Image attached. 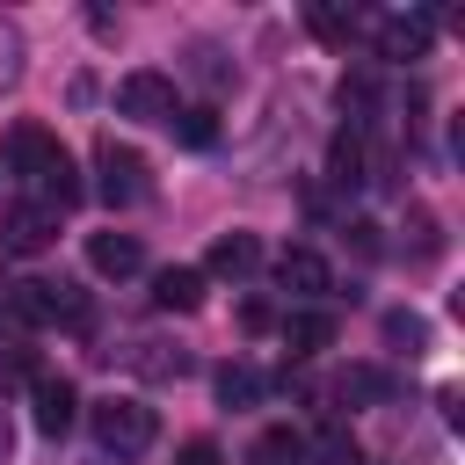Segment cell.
<instances>
[{
    "mask_svg": "<svg viewBox=\"0 0 465 465\" xmlns=\"http://www.w3.org/2000/svg\"><path fill=\"white\" fill-rule=\"evenodd\" d=\"M124 363H131L138 378H153V385H167V378H182V371H189V356H182V349H167V341H153V334H145V341H131V356H124Z\"/></svg>",
    "mask_w": 465,
    "mask_h": 465,
    "instance_id": "obj_13",
    "label": "cell"
},
{
    "mask_svg": "<svg viewBox=\"0 0 465 465\" xmlns=\"http://www.w3.org/2000/svg\"><path fill=\"white\" fill-rule=\"evenodd\" d=\"M327 182H341V189L363 182V138H356V131H341V138L327 145Z\"/></svg>",
    "mask_w": 465,
    "mask_h": 465,
    "instance_id": "obj_19",
    "label": "cell"
},
{
    "mask_svg": "<svg viewBox=\"0 0 465 465\" xmlns=\"http://www.w3.org/2000/svg\"><path fill=\"white\" fill-rule=\"evenodd\" d=\"M247 465H312V458H305V436H298V429H269V436L247 450Z\"/></svg>",
    "mask_w": 465,
    "mask_h": 465,
    "instance_id": "obj_18",
    "label": "cell"
},
{
    "mask_svg": "<svg viewBox=\"0 0 465 465\" xmlns=\"http://www.w3.org/2000/svg\"><path fill=\"white\" fill-rule=\"evenodd\" d=\"M153 305L160 312H196L203 305V269H160L153 276Z\"/></svg>",
    "mask_w": 465,
    "mask_h": 465,
    "instance_id": "obj_11",
    "label": "cell"
},
{
    "mask_svg": "<svg viewBox=\"0 0 465 465\" xmlns=\"http://www.w3.org/2000/svg\"><path fill=\"white\" fill-rule=\"evenodd\" d=\"M15 458V421H7V407H0V465Z\"/></svg>",
    "mask_w": 465,
    "mask_h": 465,
    "instance_id": "obj_28",
    "label": "cell"
},
{
    "mask_svg": "<svg viewBox=\"0 0 465 465\" xmlns=\"http://www.w3.org/2000/svg\"><path fill=\"white\" fill-rule=\"evenodd\" d=\"M87 262H94V276H138L145 269V247H138V232H94L87 240Z\"/></svg>",
    "mask_w": 465,
    "mask_h": 465,
    "instance_id": "obj_10",
    "label": "cell"
},
{
    "mask_svg": "<svg viewBox=\"0 0 465 465\" xmlns=\"http://www.w3.org/2000/svg\"><path fill=\"white\" fill-rule=\"evenodd\" d=\"M407 225H414V254H436V247H443V232H436V218H429L421 203L407 211Z\"/></svg>",
    "mask_w": 465,
    "mask_h": 465,
    "instance_id": "obj_24",
    "label": "cell"
},
{
    "mask_svg": "<svg viewBox=\"0 0 465 465\" xmlns=\"http://www.w3.org/2000/svg\"><path fill=\"white\" fill-rule=\"evenodd\" d=\"M262 392H269V378H262L254 363H225V371H218V400H225V407H254Z\"/></svg>",
    "mask_w": 465,
    "mask_h": 465,
    "instance_id": "obj_17",
    "label": "cell"
},
{
    "mask_svg": "<svg viewBox=\"0 0 465 465\" xmlns=\"http://www.w3.org/2000/svg\"><path fill=\"white\" fill-rule=\"evenodd\" d=\"M174 116H182V145H211V138H218L211 109H174Z\"/></svg>",
    "mask_w": 465,
    "mask_h": 465,
    "instance_id": "obj_22",
    "label": "cell"
},
{
    "mask_svg": "<svg viewBox=\"0 0 465 465\" xmlns=\"http://www.w3.org/2000/svg\"><path fill=\"white\" fill-rule=\"evenodd\" d=\"M58 160H65V145H58V138H51L44 124H15V131H7V167H15V174L44 182V174H51Z\"/></svg>",
    "mask_w": 465,
    "mask_h": 465,
    "instance_id": "obj_8",
    "label": "cell"
},
{
    "mask_svg": "<svg viewBox=\"0 0 465 465\" xmlns=\"http://www.w3.org/2000/svg\"><path fill=\"white\" fill-rule=\"evenodd\" d=\"M334 341V320L327 312H283V349L291 356H320Z\"/></svg>",
    "mask_w": 465,
    "mask_h": 465,
    "instance_id": "obj_14",
    "label": "cell"
},
{
    "mask_svg": "<svg viewBox=\"0 0 465 465\" xmlns=\"http://www.w3.org/2000/svg\"><path fill=\"white\" fill-rule=\"evenodd\" d=\"M58 240V211H44V203H7L0 211V247L7 254H44Z\"/></svg>",
    "mask_w": 465,
    "mask_h": 465,
    "instance_id": "obj_5",
    "label": "cell"
},
{
    "mask_svg": "<svg viewBox=\"0 0 465 465\" xmlns=\"http://www.w3.org/2000/svg\"><path fill=\"white\" fill-rule=\"evenodd\" d=\"M349 247L371 262V254H378V225H371V218H356V225H349Z\"/></svg>",
    "mask_w": 465,
    "mask_h": 465,
    "instance_id": "obj_25",
    "label": "cell"
},
{
    "mask_svg": "<svg viewBox=\"0 0 465 465\" xmlns=\"http://www.w3.org/2000/svg\"><path fill=\"white\" fill-rule=\"evenodd\" d=\"M429 44H436V22L429 15H385L378 22V58H392V65L429 58Z\"/></svg>",
    "mask_w": 465,
    "mask_h": 465,
    "instance_id": "obj_7",
    "label": "cell"
},
{
    "mask_svg": "<svg viewBox=\"0 0 465 465\" xmlns=\"http://www.w3.org/2000/svg\"><path fill=\"white\" fill-rule=\"evenodd\" d=\"M94 174H102V203L109 211H131V203H145L153 196V167H145V153H131V145H116V138H102L94 145Z\"/></svg>",
    "mask_w": 465,
    "mask_h": 465,
    "instance_id": "obj_2",
    "label": "cell"
},
{
    "mask_svg": "<svg viewBox=\"0 0 465 465\" xmlns=\"http://www.w3.org/2000/svg\"><path fill=\"white\" fill-rule=\"evenodd\" d=\"M73 407H80L73 378H58V371H29V414H36L44 436H65V429H73Z\"/></svg>",
    "mask_w": 465,
    "mask_h": 465,
    "instance_id": "obj_6",
    "label": "cell"
},
{
    "mask_svg": "<svg viewBox=\"0 0 465 465\" xmlns=\"http://www.w3.org/2000/svg\"><path fill=\"white\" fill-rule=\"evenodd\" d=\"M7 312H15L22 327H73V320H80V298H73V283L22 276V283H7Z\"/></svg>",
    "mask_w": 465,
    "mask_h": 465,
    "instance_id": "obj_3",
    "label": "cell"
},
{
    "mask_svg": "<svg viewBox=\"0 0 465 465\" xmlns=\"http://www.w3.org/2000/svg\"><path fill=\"white\" fill-rule=\"evenodd\" d=\"M276 283H283L291 298H327V291H334V269H327V254H312V247H283V254H276Z\"/></svg>",
    "mask_w": 465,
    "mask_h": 465,
    "instance_id": "obj_9",
    "label": "cell"
},
{
    "mask_svg": "<svg viewBox=\"0 0 465 465\" xmlns=\"http://www.w3.org/2000/svg\"><path fill=\"white\" fill-rule=\"evenodd\" d=\"M371 102H378V87H371V73H349V80H341V109H356V116H363Z\"/></svg>",
    "mask_w": 465,
    "mask_h": 465,
    "instance_id": "obj_23",
    "label": "cell"
},
{
    "mask_svg": "<svg viewBox=\"0 0 465 465\" xmlns=\"http://www.w3.org/2000/svg\"><path fill=\"white\" fill-rule=\"evenodd\" d=\"M341 400H392V378L371 371V363H356V371L341 378Z\"/></svg>",
    "mask_w": 465,
    "mask_h": 465,
    "instance_id": "obj_21",
    "label": "cell"
},
{
    "mask_svg": "<svg viewBox=\"0 0 465 465\" xmlns=\"http://www.w3.org/2000/svg\"><path fill=\"white\" fill-rule=\"evenodd\" d=\"M378 334H385V349H392V356H421V349H429V320H421V312H407V305H392V312L378 320Z\"/></svg>",
    "mask_w": 465,
    "mask_h": 465,
    "instance_id": "obj_15",
    "label": "cell"
},
{
    "mask_svg": "<svg viewBox=\"0 0 465 465\" xmlns=\"http://www.w3.org/2000/svg\"><path fill=\"white\" fill-rule=\"evenodd\" d=\"M240 327H254V334H262V327H276V312H269L262 298H247V305H240Z\"/></svg>",
    "mask_w": 465,
    "mask_h": 465,
    "instance_id": "obj_27",
    "label": "cell"
},
{
    "mask_svg": "<svg viewBox=\"0 0 465 465\" xmlns=\"http://www.w3.org/2000/svg\"><path fill=\"white\" fill-rule=\"evenodd\" d=\"M87 421H94V443H102L109 458H138V450H153V436H160V414H153L145 400H102Z\"/></svg>",
    "mask_w": 465,
    "mask_h": 465,
    "instance_id": "obj_1",
    "label": "cell"
},
{
    "mask_svg": "<svg viewBox=\"0 0 465 465\" xmlns=\"http://www.w3.org/2000/svg\"><path fill=\"white\" fill-rule=\"evenodd\" d=\"M254 262H262V240H254V232H218L203 269H211V276H247Z\"/></svg>",
    "mask_w": 465,
    "mask_h": 465,
    "instance_id": "obj_12",
    "label": "cell"
},
{
    "mask_svg": "<svg viewBox=\"0 0 465 465\" xmlns=\"http://www.w3.org/2000/svg\"><path fill=\"white\" fill-rule=\"evenodd\" d=\"M305 458H312V465H363V450H356V436H349L341 421H327L320 436H305Z\"/></svg>",
    "mask_w": 465,
    "mask_h": 465,
    "instance_id": "obj_16",
    "label": "cell"
},
{
    "mask_svg": "<svg viewBox=\"0 0 465 465\" xmlns=\"http://www.w3.org/2000/svg\"><path fill=\"white\" fill-rule=\"evenodd\" d=\"M116 109L138 116V124H174L182 102H174V80H167V73H145V65H138V73L116 80Z\"/></svg>",
    "mask_w": 465,
    "mask_h": 465,
    "instance_id": "obj_4",
    "label": "cell"
},
{
    "mask_svg": "<svg viewBox=\"0 0 465 465\" xmlns=\"http://www.w3.org/2000/svg\"><path fill=\"white\" fill-rule=\"evenodd\" d=\"M182 465H218V443H211V436H189V443H182Z\"/></svg>",
    "mask_w": 465,
    "mask_h": 465,
    "instance_id": "obj_26",
    "label": "cell"
},
{
    "mask_svg": "<svg viewBox=\"0 0 465 465\" xmlns=\"http://www.w3.org/2000/svg\"><path fill=\"white\" fill-rule=\"evenodd\" d=\"M305 29H312L320 44H349V29H356V15H349V7H305Z\"/></svg>",
    "mask_w": 465,
    "mask_h": 465,
    "instance_id": "obj_20",
    "label": "cell"
}]
</instances>
